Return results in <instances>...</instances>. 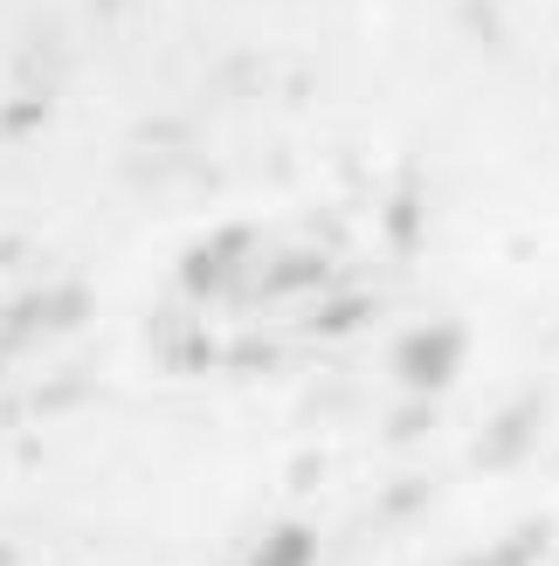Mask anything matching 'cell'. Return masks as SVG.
Here are the masks:
<instances>
[{
	"label": "cell",
	"mask_w": 559,
	"mask_h": 566,
	"mask_svg": "<svg viewBox=\"0 0 559 566\" xmlns=\"http://www.w3.org/2000/svg\"><path fill=\"white\" fill-rule=\"evenodd\" d=\"M304 559H312V532H297V525H284V532H276V539L256 553V566H304Z\"/></svg>",
	"instance_id": "6da1fadb"
}]
</instances>
